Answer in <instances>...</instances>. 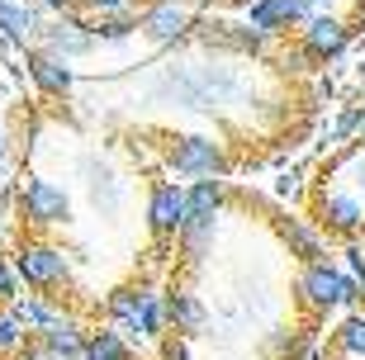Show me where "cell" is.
<instances>
[{"mask_svg": "<svg viewBox=\"0 0 365 360\" xmlns=\"http://www.w3.org/2000/svg\"><path fill=\"white\" fill-rule=\"evenodd\" d=\"M14 299H19V275H14V266L0 256V308L14 304Z\"/></svg>", "mask_w": 365, "mask_h": 360, "instance_id": "484cf974", "label": "cell"}, {"mask_svg": "<svg viewBox=\"0 0 365 360\" xmlns=\"http://www.w3.org/2000/svg\"><path fill=\"white\" fill-rule=\"evenodd\" d=\"M14 275H19V284H29L34 294H48V299H57V289H67L71 284V261L62 247H53V242L43 237H24L19 247H14L10 256Z\"/></svg>", "mask_w": 365, "mask_h": 360, "instance_id": "6da1fadb", "label": "cell"}, {"mask_svg": "<svg viewBox=\"0 0 365 360\" xmlns=\"http://www.w3.org/2000/svg\"><path fill=\"white\" fill-rule=\"evenodd\" d=\"M0 166H10V138H5V128H0Z\"/></svg>", "mask_w": 365, "mask_h": 360, "instance_id": "d6a6232c", "label": "cell"}, {"mask_svg": "<svg viewBox=\"0 0 365 360\" xmlns=\"http://www.w3.org/2000/svg\"><path fill=\"white\" fill-rule=\"evenodd\" d=\"M332 341H337V351L346 360H365V308H351V313L341 318V327L332 332Z\"/></svg>", "mask_w": 365, "mask_h": 360, "instance_id": "7402d4cb", "label": "cell"}, {"mask_svg": "<svg viewBox=\"0 0 365 360\" xmlns=\"http://www.w3.org/2000/svg\"><path fill=\"white\" fill-rule=\"evenodd\" d=\"M0 252H5V223H0Z\"/></svg>", "mask_w": 365, "mask_h": 360, "instance_id": "e575fe53", "label": "cell"}, {"mask_svg": "<svg viewBox=\"0 0 365 360\" xmlns=\"http://www.w3.org/2000/svg\"><path fill=\"white\" fill-rule=\"evenodd\" d=\"M341 256H346V275H361V270H365V247H361V242H346V252H341Z\"/></svg>", "mask_w": 365, "mask_h": 360, "instance_id": "f546056e", "label": "cell"}, {"mask_svg": "<svg viewBox=\"0 0 365 360\" xmlns=\"http://www.w3.org/2000/svg\"><path fill=\"white\" fill-rule=\"evenodd\" d=\"M346 43H351V29L341 24L337 14H313V19H304V24H299V48H304L313 62L337 57Z\"/></svg>", "mask_w": 365, "mask_h": 360, "instance_id": "30bf717a", "label": "cell"}, {"mask_svg": "<svg viewBox=\"0 0 365 360\" xmlns=\"http://www.w3.org/2000/svg\"><path fill=\"white\" fill-rule=\"evenodd\" d=\"M14 313V318L24 322L29 332L38 336L43 327H48V322H57L62 318V308H57V299H48V294H24V299H14V304H5Z\"/></svg>", "mask_w": 365, "mask_h": 360, "instance_id": "d6986e66", "label": "cell"}, {"mask_svg": "<svg viewBox=\"0 0 365 360\" xmlns=\"http://www.w3.org/2000/svg\"><path fill=\"white\" fill-rule=\"evenodd\" d=\"M162 308H166V327H176V336H190L204 327V304L190 289H171L162 299Z\"/></svg>", "mask_w": 365, "mask_h": 360, "instance_id": "ac0fdd59", "label": "cell"}, {"mask_svg": "<svg viewBox=\"0 0 365 360\" xmlns=\"http://www.w3.org/2000/svg\"><path fill=\"white\" fill-rule=\"evenodd\" d=\"M318 227L332 232V237H341V242H356L365 232V200L351 195L341 180L323 185L318 190Z\"/></svg>", "mask_w": 365, "mask_h": 360, "instance_id": "8992f818", "label": "cell"}, {"mask_svg": "<svg viewBox=\"0 0 365 360\" xmlns=\"http://www.w3.org/2000/svg\"><path fill=\"white\" fill-rule=\"evenodd\" d=\"M34 48H43V53L62 57V62H76V57H86V53L95 48L91 19H81L76 10L53 14V19H43V24H38V43H34Z\"/></svg>", "mask_w": 365, "mask_h": 360, "instance_id": "52a82bcc", "label": "cell"}, {"mask_svg": "<svg viewBox=\"0 0 365 360\" xmlns=\"http://www.w3.org/2000/svg\"><path fill=\"white\" fill-rule=\"evenodd\" d=\"M190 38L209 43V48H232V53H266L271 48V38L261 29H252L247 19L242 24H232V19H195V34Z\"/></svg>", "mask_w": 365, "mask_h": 360, "instance_id": "9c48e42d", "label": "cell"}, {"mask_svg": "<svg viewBox=\"0 0 365 360\" xmlns=\"http://www.w3.org/2000/svg\"><path fill=\"white\" fill-rule=\"evenodd\" d=\"M361 152H365V128H361Z\"/></svg>", "mask_w": 365, "mask_h": 360, "instance_id": "d590c367", "label": "cell"}, {"mask_svg": "<svg viewBox=\"0 0 365 360\" xmlns=\"http://www.w3.org/2000/svg\"><path fill=\"white\" fill-rule=\"evenodd\" d=\"M148 223L157 237H176L180 223H185V185L176 180H157L148 200Z\"/></svg>", "mask_w": 365, "mask_h": 360, "instance_id": "8fae6325", "label": "cell"}, {"mask_svg": "<svg viewBox=\"0 0 365 360\" xmlns=\"http://www.w3.org/2000/svg\"><path fill=\"white\" fill-rule=\"evenodd\" d=\"M214 232H218V223H185V227L176 232V242H180V252H185L190 266H200L204 256H209V247H214Z\"/></svg>", "mask_w": 365, "mask_h": 360, "instance_id": "603a6c76", "label": "cell"}, {"mask_svg": "<svg viewBox=\"0 0 365 360\" xmlns=\"http://www.w3.org/2000/svg\"><path fill=\"white\" fill-rule=\"evenodd\" d=\"M247 24L266 38H280L284 29L299 24V0H247Z\"/></svg>", "mask_w": 365, "mask_h": 360, "instance_id": "e0dca14e", "label": "cell"}, {"mask_svg": "<svg viewBox=\"0 0 365 360\" xmlns=\"http://www.w3.org/2000/svg\"><path fill=\"white\" fill-rule=\"evenodd\" d=\"M105 308H109L114 332H123V336H162L166 332L162 294L148 289V284H123V289H114Z\"/></svg>", "mask_w": 365, "mask_h": 360, "instance_id": "3957f363", "label": "cell"}, {"mask_svg": "<svg viewBox=\"0 0 365 360\" xmlns=\"http://www.w3.org/2000/svg\"><path fill=\"white\" fill-rule=\"evenodd\" d=\"M166 166H171L180 180H223L228 152H223V143H214V138L190 133V138H176V147L166 152Z\"/></svg>", "mask_w": 365, "mask_h": 360, "instance_id": "5b68a950", "label": "cell"}, {"mask_svg": "<svg viewBox=\"0 0 365 360\" xmlns=\"http://www.w3.org/2000/svg\"><path fill=\"white\" fill-rule=\"evenodd\" d=\"M38 5H29V0H0V38L14 43L19 53L38 43Z\"/></svg>", "mask_w": 365, "mask_h": 360, "instance_id": "9a60e30c", "label": "cell"}, {"mask_svg": "<svg viewBox=\"0 0 365 360\" xmlns=\"http://www.w3.org/2000/svg\"><path fill=\"white\" fill-rule=\"evenodd\" d=\"M294 294H299V304L313 308V313H332V308H361V284H356V275L337 270L332 261H313V266L299 270Z\"/></svg>", "mask_w": 365, "mask_h": 360, "instance_id": "7a4b0ae2", "label": "cell"}, {"mask_svg": "<svg viewBox=\"0 0 365 360\" xmlns=\"http://www.w3.org/2000/svg\"><path fill=\"white\" fill-rule=\"evenodd\" d=\"M81 10L91 14H109V10H133V0H76Z\"/></svg>", "mask_w": 365, "mask_h": 360, "instance_id": "83f0119b", "label": "cell"}, {"mask_svg": "<svg viewBox=\"0 0 365 360\" xmlns=\"http://www.w3.org/2000/svg\"><path fill=\"white\" fill-rule=\"evenodd\" d=\"M223 204H228L223 180H190V185H185V223H218ZM185 223H180V227H185Z\"/></svg>", "mask_w": 365, "mask_h": 360, "instance_id": "2e32d148", "label": "cell"}, {"mask_svg": "<svg viewBox=\"0 0 365 360\" xmlns=\"http://www.w3.org/2000/svg\"><path fill=\"white\" fill-rule=\"evenodd\" d=\"M38 10H48V14H67V10H81L76 0H34Z\"/></svg>", "mask_w": 365, "mask_h": 360, "instance_id": "1f68e13d", "label": "cell"}, {"mask_svg": "<svg viewBox=\"0 0 365 360\" xmlns=\"http://www.w3.org/2000/svg\"><path fill=\"white\" fill-rule=\"evenodd\" d=\"M81 360H133V346H128V336L114 332V327H95V332H86Z\"/></svg>", "mask_w": 365, "mask_h": 360, "instance_id": "ffe728a7", "label": "cell"}, {"mask_svg": "<svg viewBox=\"0 0 365 360\" xmlns=\"http://www.w3.org/2000/svg\"><path fill=\"white\" fill-rule=\"evenodd\" d=\"M24 341H34V332H29L24 322L14 318L10 308H0V356H14Z\"/></svg>", "mask_w": 365, "mask_h": 360, "instance_id": "cb8c5ba5", "label": "cell"}, {"mask_svg": "<svg viewBox=\"0 0 365 360\" xmlns=\"http://www.w3.org/2000/svg\"><path fill=\"white\" fill-rule=\"evenodd\" d=\"M299 351H304L299 332H275L271 341H266V356L271 360H299Z\"/></svg>", "mask_w": 365, "mask_h": 360, "instance_id": "d4e9b609", "label": "cell"}, {"mask_svg": "<svg viewBox=\"0 0 365 360\" xmlns=\"http://www.w3.org/2000/svg\"><path fill=\"white\" fill-rule=\"evenodd\" d=\"M24 71L34 76V86H38L43 95H53V100L71 95V86H76V76H71L67 62L53 57V53H43V48H24Z\"/></svg>", "mask_w": 365, "mask_h": 360, "instance_id": "4fadbf2b", "label": "cell"}, {"mask_svg": "<svg viewBox=\"0 0 365 360\" xmlns=\"http://www.w3.org/2000/svg\"><path fill=\"white\" fill-rule=\"evenodd\" d=\"M162 360H190V341L185 336H166L162 341Z\"/></svg>", "mask_w": 365, "mask_h": 360, "instance_id": "f1b7e54d", "label": "cell"}, {"mask_svg": "<svg viewBox=\"0 0 365 360\" xmlns=\"http://www.w3.org/2000/svg\"><path fill=\"white\" fill-rule=\"evenodd\" d=\"M361 128H365V109H351V114H341V119H337V128H332V138L341 143V138L361 133Z\"/></svg>", "mask_w": 365, "mask_h": 360, "instance_id": "4316f807", "label": "cell"}, {"mask_svg": "<svg viewBox=\"0 0 365 360\" xmlns=\"http://www.w3.org/2000/svg\"><path fill=\"white\" fill-rule=\"evenodd\" d=\"M14 209H19V218H24L34 232H48V227H62L71 218V200L67 190L53 185V180H43V175H29L24 185H19V195H14Z\"/></svg>", "mask_w": 365, "mask_h": 360, "instance_id": "277c9868", "label": "cell"}, {"mask_svg": "<svg viewBox=\"0 0 365 360\" xmlns=\"http://www.w3.org/2000/svg\"><path fill=\"white\" fill-rule=\"evenodd\" d=\"M138 29V10H109V14H91V34L95 43H123Z\"/></svg>", "mask_w": 365, "mask_h": 360, "instance_id": "44dd1931", "label": "cell"}, {"mask_svg": "<svg viewBox=\"0 0 365 360\" xmlns=\"http://www.w3.org/2000/svg\"><path fill=\"white\" fill-rule=\"evenodd\" d=\"M313 14H332V0H299V24Z\"/></svg>", "mask_w": 365, "mask_h": 360, "instance_id": "4dcf8cb0", "label": "cell"}, {"mask_svg": "<svg viewBox=\"0 0 365 360\" xmlns=\"http://www.w3.org/2000/svg\"><path fill=\"white\" fill-rule=\"evenodd\" d=\"M356 284H361V299H365V270H361V275H356Z\"/></svg>", "mask_w": 365, "mask_h": 360, "instance_id": "836d02e7", "label": "cell"}, {"mask_svg": "<svg viewBox=\"0 0 365 360\" xmlns=\"http://www.w3.org/2000/svg\"><path fill=\"white\" fill-rule=\"evenodd\" d=\"M34 341H38L43 360H81V351H86V332H81V322L67 318V313H62L57 322H48V327H43V332L34 336Z\"/></svg>", "mask_w": 365, "mask_h": 360, "instance_id": "5bb4252c", "label": "cell"}, {"mask_svg": "<svg viewBox=\"0 0 365 360\" xmlns=\"http://www.w3.org/2000/svg\"><path fill=\"white\" fill-rule=\"evenodd\" d=\"M138 24H143V34H148L152 43L176 48V43H185L190 34H195V14H190L180 0H152L148 10L138 14Z\"/></svg>", "mask_w": 365, "mask_h": 360, "instance_id": "ba28073f", "label": "cell"}, {"mask_svg": "<svg viewBox=\"0 0 365 360\" xmlns=\"http://www.w3.org/2000/svg\"><path fill=\"white\" fill-rule=\"evenodd\" d=\"M275 227H280V237H284V247H289V256H299L304 266L327 261V237H323V227H318V223L294 218V214H280V218H275Z\"/></svg>", "mask_w": 365, "mask_h": 360, "instance_id": "7c38bea8", "label": "cell"}]
</instances>
